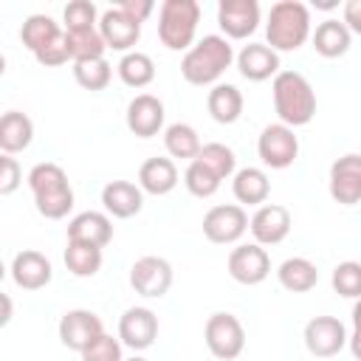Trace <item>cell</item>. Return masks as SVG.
Returning a JSON list of instances; mask_svg holds the SVG:
<instances>
[{"mask_svg":"<svg viewBox=\"0 0 361 361\" xmlns=\"http://www.w3.org/2000/svg\"><path fill=\"white\" fill-rule=\"evenodd\" d=\"M62 34H65V28L48 14H31V17L23 20V28H20V39L31 54H37L45 45L56 42Z\"/></svg>","mask_w":361,"mask_h":361,"instance_id":"obj_29","label":"cell"},{"mask_svg":"<svg viewBox=\"0 0 361 361\" xmlns=\"http://www.w3.org/2000/svg\"><path fill=\"white\" fill-rule=\"evenodd\" d=\"M200 23L197 0H164L158 8V39L169 51H189Z\"/></svg>","mask_w":361,"mask_h":361,"instance_id":"obj_5","label":"cell"},{"mask_svg":"<svg viewBox=\"0 0 361 361\" xmlns=\"http://www.w3.org/2000/svg\"><path fill=\"white\" fill-rule=\"evenodd\" d=\"M183 183H186L189 195H195V197H212L220 189L223 180L209 166H203L200 161H189V166L183 172Z\"/></svg>","mask_w":361,"mask_h":361,"instance_id":"obj_38","label":"cell"},{"mask_svg":"<svg viewBox=\"0 0 361 361\" xmlns=\"http://www.w3.org/2000/svg\"><path fill=\"white\" fill-rule=\"evenodd\" d=\"M310 42H313V48H316L319 56H324V59H338V56H344V54L350 51L353 34H350V28L344 25V20L327 17V20H322V23L316 25Z\"/></svg>","mask_w":361,"mask_h":361,"instance_id":"obj_23","label":"cell"},{"mask_svg":"<svg viewBox=\"0 0 361 361\" xmlns=\"http://www.w3.org/2000/svg\"><path fill=\"white\" fill-rule=\"evenodd\" d=\"M195 161H200L203 166H209L220 180L234 178V172H237V155H234V149L226 147V144H220V141L203 144V149H200V155Z\"/></svg>","mask_w":361,"mask_h":361,"instance_id":"obj_35","label":"cell"},{"mask_svg":"<svg viewBox=\"0 0 361 361\" xmlns=\"http://www.w3.org/2000/svg\"><path fill=\"white\" fill-rule=\"evenodd\" d=\"M276 279L285 290L290 293H307L316 288L319 282V268L307 259V257H288L279 268H276Z\"/></svg>","mask_w":361,"mask_h":361,"instance_id":"obj_28","label":"cell"},{"mask_svg":"<svg viewBox=\"0 0 361 361\" xmlns=\"http://www.w3.org/2000/svg\"><path fill=\"white\" fill-rule=\"evenodd\" d=\"M257 155L268 169L293 166V161L299 158V138H296L293 127H288L282 121L262 127V133L257 138Z\"/></svg>","mask_w":361,"mask_h":361,"instance_id":"obj_7","label":"cell"},{"mask_svg":"<svg viewBox=\"0 0 361 361\" xmlns=\"http://www.w3.org/2000/svg\"><path fill=\"white\" fill-rule=\"evenodd\" d=\"M68 240L71 243H87L104 248L113 240V220L107 212H79L68 223Z\"/></svg>","mask_w":361,"mask_h":361,"instance_id":"obj_21","label":"cell"},{"mask_svg":"<svg viewBox=\"0 0 361 361\" xmlns=\"http://www.w3.org/2000/svg\"><path fill=\"white\" fill-rule=\"evenodd\" d=\"M59 341L73 350V353H85L102 333H104V324L99 319V313L93 310H85V307H73V310H65L62 319H59Z\"/></svg>","mask_w":361,"mask_h":361,"instance_id":"obj_10","label":"cell"},{"mask_svg":"<svg viewBox=\"0 0 361 361\" xmlns=\"http://www.w3.org/2000/svg\"><path fill=\"white\" fill-rule=\"evenodd\" d=\"M11 279L23 290H39L54 279V265L42 251L25 248L11 259Z\"/></svg>","mask_w":361,"mask_h":361,"instance_id":"obj_19","label":"cell"},{"mask_svg":"<svg viewBox=\"0 0 361 361\" xmlns=\"http://www.w3.org/2000/svg\"><path fill=\"white\" fill-rule=\"evenodd\" d=\"M124 361H147L144 355H130V358H124Z\"/></svg>","mask_w":361,"mask_h":361,"instance_id":"obj_48","label":"cell"},{"mask_svg":"<svg viewBox=\"0 0 361 361\" xmlns=\"http://www.w3.org/2000/svg\"><path fill=\"white\" fill-rule=\"evenodd\" d=\"M248 220L240 203H220L203 214V234L214 245H231L248 231Z\"/></svg>","mask_w":361,"mask_h":361,"instance_id":"obj_8","label":"cell"},{"mask_svg":"<svg viewBox=\"0 0 361 361\" xmlns=\"http://www.w3.org/2000/svg\"><path fill=\"white\" fill-rule=\"evenodd\" d=\"M99 34H102V39H104V45L110 51L130 54L133 45L138 42V37H141V23H135L133 17H127L116 6V8L102 11V17H99Z\"/></svg>","mask_w":361,"mask_h":361,"instance_id":"obj_18","label":"cell"},{"mask_svg":"<svg viewBox=\"0 0 361 361\" xmlns=\"http://www.w3.org/2000/svg\"><path fill=\"white\" fill-rule=\"evenodd\" d=\"M217 25L226 39H248L259 28V3L257 0H220Z\"/></svg>","mask_w":361,"mask_h":361,"instance_id":"obj_14","label":"cell"},{"mask_svg":"<svg viewBox=\"0 0 361 361\" xmlns=\"http://www.w3.org/2000/svg\"><path fill=\"white\" fill-rule=\"evenodd\" d=\"M313 6H316V8H336L338 3H336V0H316Z\"/></svg>","mask_w":361,"mask_h":361,"instance_id":"obj_47","label":"cell"},{"mask_svg":"<svg viewBox=\"0 0 361 361\" xmlns=\"http://www.w3.org/2000/svg\"><path fill=\"white\" fill-rule=\"evenodd\" d=\"M347 347H350L353 358H355V361H361V330H353V336L347 338Z\"/></svg>","mask_w":361,"mask_h":361,"instance_id":"obj_44","label":"cell"},{"mask_svg":"<svg viewBox=\"0 0 361 361\" xmlns=\"http://www.w3.org/2000/svg\"><path fill=\"white\" fill-rule=\"evenodd\" d=\"M73 79L79 87L85 90H104L113 79V65L102 56V59H82L73 62Z\"/></svg>","mask_w":361,"mask_h":361,"instance_id":"obj_34","label":"cell"},{"mask_svg":"<svg viewBox=\"0 0 361 361\" xmlns=\"http://www.w3.org/2000/svg\"><path fill=\"white\" fill-rule=\"evenodd\" d=\"M34 141V121L20 113V110H8L0 118V149L3 155H14L28 149Z\"/></svg>","mask_w":361,"mask_h":361,"instance_id":"obj_26","label":"cell"},{"mask_svg":"<svg viewBox=\"0 0 361 361\" xmlns=\"http://www.w3.org/2000/svg\"><path fill=\"white\" fill-rule=\"evenodd\" d=\"M118 8H121L127 17H133L135 23H144V20L155 11V3H152V0H121Z\"/></svg>","mask_w":361,"mask_h":361,"instance_id":"obj_42","label":"cell"},{"mask_svg":"<svg viewBox=\"0 0 361 361\" xmlns=\"http://www.w3.org/2000/svg\"><path fill=\"white\" fill-rule=\"evenodd\" d=\"M62 28L65 31H87L99 28V8L90 0H71L62 11Z\"/></svg>","mask_w":361,"mask_h":361,"instance_id":"obj_37","label":"cell"},{"mask_svg":"<svg viewBox=\"0 0 361 361\" xmlns=\"http://www.w3.org/2000/svg\"><path fill=\"white\" fill-rule=\"evenodd\" d=\"M118 71V79L127 85V87H147L152 79H155V62L149 54H141V51H130L118 59L116 65Z\"/></svg>","mask_w":361,"mask_h":361,"instance_id":"obj_32","label":"cell"},{"mask_svg":"<svg viewBox=\"0 0 361 361\" xmlns=\"http://www.w3.org/2000/svg\"><path fill=\"white\" fill-rule=\"evenodd\" d=\"M118 338L130 350H147L158 338V316L149 307H127L118 319Z\"/></svg>","mask_w":361,"mask_h":361,"instance_id":"obj_16","label":"cell"},{"mask_svg":"<svg viewBox=\"0 0 361 361\" xmlns=\"http://www.w3.org/2000/svg\"><path fill=\"white\" fill-rule=\"evenodd\" d=\"M305 347L316 358H333L347 347V327L336 316H313L305 324Z\"/></svg>","mask_w":361,"mask_h":361,"instance_id":"obj_11","label":"cell"},{"mask_svg":"<svg viewBox=\"0 0 361 361\" xmlns=\"http://www.w3.org/2000/svg\"><path fill=\"white\" fill-rule=\"evenodd\" d=\"M102 206L110 217H118V220H127L133 214L141 212L144 206V192L138 183H130V180H110L104 189H102Z\"/></svg>","mask_w":361,"mask_h":361,"instance_id":"obj_22","label":"cell"},{"mask_svg":"<svg viewBox=\"0 0 361 361\" xmlns=\"http://www.w3.org/2000/svg\"><path fill=\"white\" fill-rule=\"evenodd\" d=\"M138 186L147 195H169L178 186V166L172 158H147L138 169Z\"/></svg>","mask_w":361,"mask_h":361,"instance_id":"obj_24","label":"cell"},{"mask_svg":"<svg viewBox=\"0 0 361 361\" xmlns=\"http://www.w3.org/2000/svg\"><path fill=\"white\" fill-rule=\"evenodd\" d=\"M164 147H166V152L172 158H186V161H195L200 155V149H203L197 130L192 124H186V121H175V124H169L164 130Z\"/></svg>","mask_w":361,"mask_h":361,"instance_id":"obj_30","label":"cell"},{"mask_svg":"<svg viewBox=\"0 0 361 361\" xmlns=\"http://www.w3.org/2000/svg\"><path fill=\"white\" fill-rule=\"evenodd\" d=\"M228 276L240 285H259L268 279L271 274V257L262 245L257 243H243L237 248H231L228 259H226Z\"/></svg>","mask_w":361,"mask_h":361,"instance_id":"obj_12","label":"cell"},{"mask_svg":"<svg viewBox=\"0 0 361 361\" xmlns=\"http://www.w3.org/2000/svg\"><path fill=\"white\" fill-rule=\"evenodd\" d=\"M34 59H37L39 65H45V68H59V65L71 62V54H68V45H65V34H62L56 42L45 45L42 51H37Z\"/></svg>","mask_w":361,"mask_h":361,"instance_id":"obj_40","label":"cell"},{"mask_svg":"<svg viewBox=\"0 0 361 361\" xmlns=\"http://www.w3.org/2000/svg\"><path fill=\"white\" fill-rule=\"evenodd\" d=\"M310 37H313V25H310V8L305 3L279 0L271 6L265 23V42L276 54L299 51Z\"/></svg>","mask_w":361,"mask_h":361,"instance_id":"obj_2","label":"cell"},{"mask_svg":"<svg viewBox=\"0 0 361 361\" xmlns=\"http://www.w3.org/2000/svg\"><path fill=\"white\" fill-rule=\"evenodd\" d=\"M234 59H237V54L223 34H206L183 54L180 76L195 87H206V85L214 87V85H220V76L231 68Z\"/></svg>","mask_w":361,"mask_h":361,"instance_id":"obj_1","label":"cell"},{"mask_svg":"<svg viewBox=\"0 0 361 361\" xmlns=\"http://www.w3.org/2000/svg\"><path fill=\"white\" fill-rule=\"evenodd\" d=\"M231 192L237 197V203H245V206H262L271 195V180L265 175V169L259 166H243L234 172L231 178Z\"/></svg>","mask_w":361,"mask_h":361,"instance_id":"obj_25","label":"cell"},{"mask_svg":"<svg viewBox=\"0 0 361 361\" xmlns=\"http://www.w3.org/2000/svg\"><path fill=\"white\" fill-rule=\"evenodd\" d=\"M206 107H209V116L217 121V124H234L240 116H243V107H245V99L243 93L228 85V82H220L209 90L206 96Z\"/></svg>","mask_w":361,"mask_h":361,"instance_id":"obj_27","label":"cell"},{"mask_svg":"<svg viewBox=\"0 0 361 361\" xmlns=\"http://www.w3.org/2000/svg\"><path fill=\"white\" fill-rule=\"evenodd\" d=\"M121 338H113L110 333H102L85 353H79L82 355V361H124V355H121Z\"/></svg>","mask_w":361,"mask_h":361,"instance_id":"obj_39","label":"cell"},{"mask_svg":"<svg viewBox=\"0 0 361 361\" xmlns=\"http://www.w3.org/2000/svg\"><path fill=\"white\" fill-rule=\"evenodd\" d=\"M274 93V110L282 124L288 127H305L316 116V93L313 85L299 71H279L271 82Z\"/></svg>","mask_w":361,"mask_h":361,"instance_id":"obj_3","label":"cell"},{"mask_svg":"<svg viewBox=\"0 0 361 361\" xmlns=\"http://www.w3.org/2000/svg\"><path fill=\"white\" fill-rule=\"evenodd\" d=\"M124 118H127V130H130L133 135H138V138H152V135H158V133L164 130V118H166L164 102H161L158 96H152V93H138V96L127 104Z\"/></svg>","mask_w":361,"mask_h":361,"instance_id":"obj_17","label":"cell"},{"mask_svg":"<svg viewBox=\"0 0 361 361\" xmlns=\"http://www.w3.org/2000/svg\"><path fill=\"white\" fill-rule=\"evenodd\" d=\"M341 20L350 28V34H361V0H347L344 11H341Z\"/></svg>","mask_w":361,"mask_h":361,"instance_id":"obj_43","label":"cell"},{"mask_svg":"<svg viewBox=\"0 0 361 361\" xmlns=\"http://www.w3.org/2000/svg\"><path fill=\"white\" fill-rule=\"evenodd\" d=\"M203 338H206L209 353L220 361H234L245 350V327L228 310H217L206 319Z\"/></svg>","mask_w":361,"mask_h":361,"instance_id":"obj_6","label":"cell"},{"mask_svg":"<svg viewBox=\"0 0 361 361\" xmlns=\"http://www.w3.org/2000/svg\"><path fill=\"white\" fill-rule=\"evenodd\" d=\"M353 330H361V299H355L353 305Z\"/></svg>","mask_w":361,"mask_h":361,"instance_id":"obj_45","label":"cell"},{"mask_svg":"<svg viewBox=\"0 0 361 361\" xmlns=\"http://www.w3.org/2000/svg\"><path fill=\"white\" fill-rule=\"evenodd\" d=\"M290 226H293V217L279 203H262L248 220V231H251L254 243L262 245V248L265 245H279L290 234Z\"/></svg>","mask_w":361,"mask_h":361,"instance_id":"obj_15","label":"cell"},{"mask_svg":"<svg viewBox=\"0 0 361 361\" xmlns=\"http://www.w3.org/2000/svg\"><path fill=\"white\" fill-rule=\"evenodd\" d=\"M330 285L344 299H361V262L355 259L338 262L330 274Z\"/></svg>","mask_w":361,"mask_h":361,"instance_id":"obj_36","label":"cell"},{"mask_svg":"<svg viewBox=\"0 0 361 361\" xmlns=\"http://www.w3.org/2000/svg\"><path fill=\"white\" fill-rule=\"evenodd\" d=\"M237 71L248 82H265L279 73V54L268 42H248L237 54Z\"/></svg>","mask_w":361,"mask_h":361,"instance_id":"obj_20","label":"cell"},{"mask_svg":"<svg viewBox=\"0 0 361 361\" xmlns=\"http://www.w3.org/2000/svg\"><path fill=\"white\" fill-rule=\"evenodd\" d=\"M28 189L34 195V206L45 220H62L73 209V189L59 164H37L28 172Z\"/></svg>","mask_w":361,"mask_h":361,"instance_id":"obj_4","label":"cell"},{"mask_svg":"<svg viewBox=\"0 0 361 361\" xmlns=\"http://www.w3.org/2000/svg\"><path fill=\"white\" fill-rule=\"evenodd\" d=\"M0 322H3V324L11 322V299H8L6 293H3V319H0Z\"/></svg>","mask_w":361,"mask_h":361,"instance_id":"obj_46","label":"cell"},{"mask_svg":"<svg viewBox=\"0 0 361 361\" xmlns=\"http://www.w3.org/2000/svg\"><path fill=\"white\" fill-rule=\"evenodd\" d=\"M65 45L71 54V62H82V59H102L107 45L99 34V28H87V31H65Z\"/></svg>","mask_w":361,"mask_h":361,"instance_id":"obj_33","label":"cell"},{"mask_svg":"<svg viewBox=\"0 0 361 361\" xmlns=\"http://www.w3.org/2000/svg\"><path fill=\"white\" fill-rule=\"evenodd\" d=\"M62 259H65V268H68L73 276H82V279H85V276H96V274H99L104 254H102L99 245L71 243V240H68V248H65Z\"/></svg>","mask_w":361,"mask_h":361,"instance_id":"obj_31","label":"cell"},{"mask_svg":"<svg viewBox=\"0 0 361 361\" xmlns=\"http://www.w3.org/2000/svg\"><path fill=\"white\" fill-rule=\"evenodd\" d=\"M327 189H330V197L341 206L361 203V155L358 152H347L330 164Z\"/></svg>","mask_w":361,"mask_h":361,"instance_id":"obj_13","label":"cell"},{"mask_svg":"<svg viewBox=\"0 0 361 361\" xmlns=\"http://www.w3.org/2000/svg\"><path fill=\"white\" fill-rule=\"evenodd\" d=\"M0 166H3V175H0V195L17 192V186L23 183V169H20L17 158L3 155V158H0Z\"/></svg>","mask_w":361,"mask_h":361,"instance_id":"obj_41","label":"cell"},{"mask_svg":"<svg viewBox=\"0 0 361 361\" xmlns=\"http://www.w3.org/2000/svg\"><path fill=\"white\" fill-rule=\"evenodd\" d=\"M130 285H133V290L138 296H147V299L166 296V290L172 288V265H169V259L155 257V254H147V257L135 259L133 268H130Z\"/></svg>","mask_w":361,"mask_h":361,"instance_id":"obj_9","label":"cell"}]
</instances>
